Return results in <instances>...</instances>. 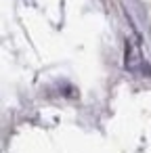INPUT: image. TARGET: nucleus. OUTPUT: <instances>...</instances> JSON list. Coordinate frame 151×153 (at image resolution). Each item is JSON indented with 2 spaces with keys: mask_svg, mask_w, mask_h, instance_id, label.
<instances>
[{
  "mask_svg": "<svg viewBox=\"0 0 151 153\" xmlns=\"http://www.w3.org/2000/svg\"><path fill=\"white\" fill-rule=\"evenodd\" d=\"M138 59H141V55H138L136 46L134 44H128L126 46V67L128 69H136L138 67Z\"/></svg>",
  "mask_w": 151,
  "mask_h": 153,
  "instance_id": "obj_1",
  "label": "nucleus"
}]
</instances>
